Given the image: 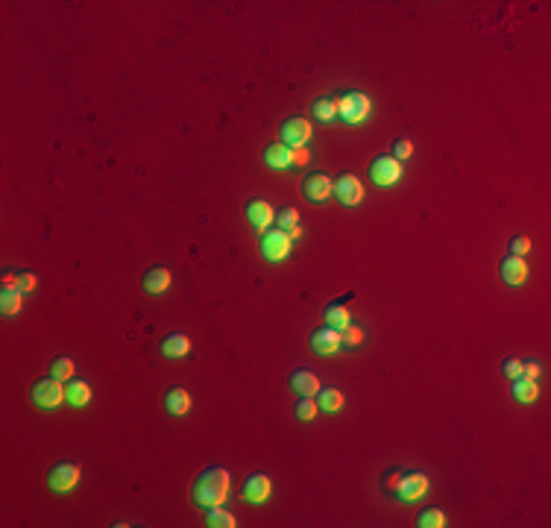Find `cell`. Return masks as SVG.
<instances>
[{
  "mask_svg": "<svg viewBox=\"0 0 551 528\" xmlns=\"http://www.w3.org/2000/svg\"><path fill=\"white\" fill-rule=\"evenodd\" d=\"M416 522H420L423 528H443L446 525V514H443L440 508H428V510H423Z\"/></svg>",
  "mask_w": 551,
  "mask_h": 528,
  "instance_id": "obj_28",
  "label": "cell"
},
{
  "mask_svg": "<svg viewBox=\"0 0 551 528\" xmlns=\"http://www.w3.org/2000/svg\"><path fill=\"white\" fill-rule=\"evenodd\" d=\"M206 525L208 528H235V517L223 510V505H214V508H206Z\"/></svg>",
  "mask_w": 551,
  "mask_h": 528,
  "instance_id": "obj_24",
  "label": "cell"
},
{
  "mask_svg": "<svg viewBox=\"0 0 551 528\" xmlns=\"http://www.w3.org/2000/svg\"><path fill=\"white\" fill-rule=\"evenodd\" d=\"M390 487H393V493L402 502H416V499H423L428 493V478L423 473H405V475L393 478Z\"/></svg>",
  "mask_w": 551,
  "mask_h": 528,
  "instance_id": "obj_2",
  "label": "cell"
},
{
  "mask_svg": "<svg viewBox=\"0 0 551 528\" xmlns=\"http://www.w3.org/2000/svg\"><path fill=\"white\" fill-rule=\"evenodd\" d=\"M311 114L317 121H331L338 118V100H331V97H320L314 106H311Z\"/></svg>",
  "mask_w": 551,
  "mask_h": 528,
  "instance_id": "obj_26",
  "label": "cell"
},
{
  "mask_svg": "<svg viewBox=\"0 0 551 528\" xmlns=\"http://www.w3.org/2000/svg\"><path fill=\"white\" fill-rule=\"evenodd\" d=\"M21 305H24V300H21L18 285H6L4 291H0V308H4V315H18Z\"/></svg>",
  "mask_w": 551,
  "mask_h": 528,
  "instance_id": "obj_23",
  "label": "cell"
},
{
  "mask_svg": "<svg viewBox=\"0 0 551 528\" xmlns=\"http://www.w3.org/2000/svg\"><path fill=\"white\" fill-rule=\"evenodd\" d=\"M335 194H338V200L343 206H358L361 197H364V188H361V183H358L352 173H343L338 183H335Z\"/></svg>",
  "mask_w": 551,
  "mask_h": 528,
  "instance_id": "obj_13",
  "label": "cell"
},
{
  "mask_svg": "<svg viewBox=\"0 0 551 528\" xmlns=\"http://www.w3.org/2000/svg\"><path fill=\"white\" fill-rule=\"evenodd\" d=\"M4 285H18V279H15L12 273H6V276H4Z\"/></svg>",
  "mask_w": 551,
  "mask_h": 528,
  "instance_id": "obj_38",
  "label": "cell"
},
{
  "mask_svg": "<svg viewBox=\"0 0 551 528\" xmlns=\"http://www.w3.org/2000/svg\"><path fill=\"white\" fill-rule=\"evenodd\" d=\"M288 253H291V235L281 232L279 226L267 229L264 238H261V256L267 261H281V258H288Z\"/></svg>",
  "mask_w": 551,
  "mask_h": 528,
  "instance_id": "obj_5",
  "label": "cell"
},
{
  "mask_svg": "<svg viewBox=\"0 0 551 528\" xmlns=\"http://www.w3.org/2000/svg\"><path fill=\"white\" fill-rule=\"evenodd\" d=\"M303 194L308 197L311 203H326L331 194H335V183L326 173H308L303 183Z\"/></svg>",
  "mask_w": 551,
  "mask_h": 528,
  "instance_id": "obj_9",
  "label": "cell"
},
{
  "mask_svg": "<svg viewBox=\"0 0 551 528\" xmlns=\"http://www.w3.org/2000/svg\"><path fill=\"white\" fill-rule=\"evenodd\" d=\"M317 411H320V405H317L311 396H299V402H296V417L299 420H314Z\"/></svg>",
  "mask_w": 551,
  "mask_h": 528,
  "instance_id": "obj_29",
  "label": "cell"
},
{
  "mask_svg": "<svg viewBox=\"0 0 551 528\" xmlns=\"http://www.w3.org/2000/svg\"><path fill=\"white\" fill-rule=\"evenodd\" d=\"M53 376L62 378V382H68V378L74 376V361H71L68 355H59V358L53 361Z\"/></svg>",
  "mask_w": 551,
  "mask_h": 528,
  "instance_id": "obj_30",
  "label": "cell"
},
{
  "mask_svg": "<svg viewBox=\"0 0 551 528\" xmlns=\"http://www.w3.org/2000/svg\"><path fill=\"white\" fill-rule=\"evenodd\" d=\"M229 484H232V475L223 467H211L206 473H199V478L191 487V496L199 508H214V505H223V499L229 496Z\"/></svg>",
  "mask_w": 551,
  "mask_h": 528,
  "instance_id": "obj_1",
  "label": "cell"
},
{
  "mask_svg": "<svg viewBox=\"0 0 551 528\" xmlns=\"http://www.w3.org/2000/svg\"><path fill=\"white\" fill-rule=\"evenodd\" d=\"M77 482H79V467L74 461H59V464L47 473V484L56 493H68Z\"/></svg>",
  "mask_w": 551,
  "mask_h": 528,
  "instance_id": "obj_8",
  "label": "cell"
},
{
  "mask_svg": "<svg viewBox=\"0 0 551 528\" xmlns=\"http://www.w3.org/2000/svg\"><path fill=\"white\" fill-rule=\"evenodd\" d=\"M164 405H168V411H171V414H176V417L188 414V411H191V393L185 388H171L168 396H164Z\"/></svg>",
  "mask_w": 551,
  "mask_h": 528,
  "instance_id": "obj_21",
  "label": "cell"
},
{
  "mask_svg": "<svg viewBox=\"0 0 551 528\" xmlns=\"http://www.w3.org/2000/svg\"><path fill=\"white\" fill-rule=\"evenodd\" d=\"M346 300H349V296H343V300L331 303V305L326 308V326H328V329H338V332H343V329L349 326V308H346Z\"/></svg>",
  "mask_w": 551,
  "mask_h": 528,
  "instance_id": "obj_22",
  "label": "cell"
},
{
  "mask_svg": "<svg viewBox=\"0 0 551 528\" xmlns=\"http://www.w3.org/2000/svg\"><path fill=\"white\" fill-rule=\"evenodd\" d=\"M270 490H273V484H270V478H267L264 473H255V475H249L246 482H244V490H241V496L246 499V502H264L267 496H270Z\"/></svg>",
  "mask_w": 551,
  "mask_h": 528,
  "instance_id": "obj_12",
  "label": "cell"
},
{
  "mask_svg": "<svg viewBox=\"0 0 551 528\" xmlns=\"http://www.w3.org/2000/svg\"><path fill=\"white\" fill-rule=\"evenodd\" d=\"M293 161H308V153L299 147V150H293Z\"/></svg>",
  "mask_w": 551,
  "mask_h": 528,
  "instance_id": "obj_37",
  "label": "cell"
},
{
  "mask_svg": "<svg viewBox=\"0 0 551 528\" xmlns=\"http://www.w3.org/2000/svg\"><path fill=\"white\" fill-rule=\"evenodd\" d=\"M159 350H161V355H168V358H185L191 352V341H188V335L173 332V335H168L159 343Z\"/></svg>",
  "mask_w": 551,
  "mask_h": 528,
  "instance_id": "obj_17",
  "label": "cell"
},
{
  "mask_svg": "<svg viewBox=\"0 0 551 528\" xmlns=\"http://www.w3.org/2000/svg\"><path fill=\"white\" fill-rule=\"evenodd\" d=\"M528 276V264L522 261V256H507L502 261V279L505 285H522Z\"/></svg>",
  "mask_w": 551,
  "mask_h": 528,
  "instance_id": "obj_14",
  "label": "cell"
},
{
  "mask_svg": "<svg viewBox=\"0 0 551 528\" xmlns=\"http://www.w3.org/2000/svg\"><path fill=\"white\" fill-rule=\"evenodd\" d=\"M411 153H413V144H411L408 138H399V141L393 144V153H390V156H393L396 161H405V159H411Z\"/></svg>",
  "mask_w": 551,
  "mask_h": 528,
  "instance_id": "obj_31",
  "label": "cell"
},
{
  "mask_svg": "<svg viewBox=\"0 0 551 528\" xmlns=\"http://www.w3.org/2000/svg\"><path fill=\"white\" fill-rule=\"evenodd\" d=\"M522 376L537 378V376H540V364H537V361H533V364H522Z\"/></svg>",
  "mask_w": 551,
  "mask_h": 528,
  "instance_id": "obj_36",
  "label": "cell"
},
{
  "mask_svg": "<svg viewBox=\"0 0 551 528\" xmlns=\"http://www.w3.org/2000/svg\"><path fill=\"white\" fill-rule=\"evenodd\" d=\"M528 250H531V241H528L525 235L510 238V256H525Z\"/></svg>",
  "mask_w": 551,
  "mask_h": 528,
  "instance_id": "obj_33",
  "label": "cell"
},
{
  "mask_svg": "<svg viewBox=\"0 0 551 528\" xmlns=\"http://www.w3.org/2000/svg\"><path fill=\"white\" fill-rule=\"evenodd\" d=\"M171 288V270L168 268H153L144 273V291L147 293H164Z\"/></svg>",
  "mask_w": 551,
  "mask_h": 528,
  "instance_id": "obj_20",
  "label": "cell"
},
{
  "mask_svg": "<svg viewBox=\"0 0 551 528\" xmlns=\"http://www.w3.org/2000/svg\"><path fill=\"white\" fill-rule=\"evenodd\" d=\"M317 405H320L323 411H328V414H335V411H340V405H343V393L338 388H320V393H317Z\"/></svg>",
  "mask_w": 551,
  "mask_h": 528,
  "instance_id": "obj_25",
  "label": "cell"
},
{
  "mask_svg": "<svg viewBox=\"0 0 551 528\" xmlns=\"http://www.w3.org/2000/svg\"><path fill=\"white\" fill-rule=\"evenodd\" d=\"M62 400H65L62 378L47 376V378H39V382L32 385V402H36L39 408H56Z\"/></svg>",
  "mask_w": 551,
  "mask_h": 528,
  "instance_id": "obj_3",
  "label": "cell"
},
{
  "mask_svg": "<svg viewBox=\"0 0 551 528\" xmlns=\"http://www.w3.org/2000/svg\"><path fill=\"white\" fill-rule=\"evenodd\" d=\"M340 338H343L346 346H358V343L364 341V332H361V326H352V323H349L343 332H340Z\"/></svg>",
  "mask_w": 551,
  "mask_h": 528,
  "instance_id": "obj_32",
  "label": "cell"
},
{
  "mask_svg": "<svg viewBox=\"0 0 551 528\" xmlns=\"http://www.w3.org/2000/svg\"><path fill=\"white\" fill-rule=\"evenodd\" d=\"M370 179L376 185H381V188L399 183V179H402V161H396L393 156H378L370 164Z\"/></svg>",
  "mask_w": 551,
  "mask_h": 528,
  "instance_id": "obj_6",
  "label": "cell"
},
{
  "mask_svg": "<svg viewBox=\"0 0 551 528\" xmlns=\"http://www.w3.org/2000/svg\"><path fill=\"white\" fill-rule=\"evenodd\" d=\"M18 288L21 291H32V288H36V276H32V273H21L18 276Z\"/></svg>",
  "mask_w": 551,
  "mask_h": 528,
  "instance_id": "obj_35",
  "label": "cell"
},
{
  "mask_svg": "<svg viewBox=\"0 0 551 528\" xmlns=\"http://www.w3.org/2000/svg\"><path fill=\"white\" fill-rule=\"evenodd\" d=\"M338 114L346 124H361L366 114H370V97L361 91H349L346 97L338 100Z\"/></svg>",
  "mask_w": 551,
  "mask_h": 528,
  "instance_id": "obj_4",
  "label": "cell"
},
{
  "mask_svg": "<svg viewBox=\"0 0 551 528\" xmlns=\"http://www.w3.org/2000/svg\"><path fill=\"white\" fill-rule=\"evenodd\" d=\"M510 393L516 402H533L540 396V388H537V378H528V376H516L510 378Z\"/></svg>",
  "mask_w": 551,
  "mask_h": 528,
  "instance_id": "obj_16",
  "label": "cell"
},
{
  "mask_svg": "<svg viewBox=\"0 0 551 528\" xmlns=\"http://www.w3.org/2000/svg\"><path fill=\"white\" fill-rule=\"evenodd\" d=\"M276 226L281 229V232H293V229L299 226V214H296V209H293V206H281V209L276 211Z\"/></svg>",
  "mask_w": 551,
  "mask_h": 528,
  "instance_id": "obj_27",
  "label": "cell"
},
{
  "mask_svg": "<svg viewBox=\"0 0 551 528\" xmlns=\"http://www.w3.org/2000/svg\"><path fill=\"white\" fill-rule=\"evenodd\" d=\"M291 388L299 396H317L320 393V378H317L311 370H293L291 373Z\"/></svg>",
  "mask_w": 551,
  "mask_h": 528,
  "instance_id": "obj_15",
  "label": "cell"
},
{
  "mask_svg": "<svg viewBox=\"0 0 551 528\" xmlns=\"http://www.w3.org/2000/svg\"><path fill=\"white\" fill-rule=\"evenodd\" d=\"M65 400H68L71 405L82 408L91 402V385L82 382V378H68V385H65Z\"/></svg>",
  "mask_w": 551,
  "mask_h": 528,
  "instance_id": "obj_18",
  "label": "cell"
},
{
  "mask_svg": "<svg viewBox=\"0 0 551 528\" xmlns=\"http://www.w3.org/2000/svg\"><path fill=\"white\" fill-rule=\"evenodd\" d=\"M246 220L253 229H258V232H267V226L276 220V211L267 200H249L246 203Z\"/></svg>",
  "mask_w": 551,
  "mask_h": 528,
  "instance_id": "obj_11",
  "label": "cell"
},
{
  "mask_svg": "<svg viewBox=\"0 0 551 528\" xmlns=\"http://www.w3.org/2000/svg\"><path fill=\"white\" fill-rule=\"evenodd\" d=\"M340 343H343L340 332H338V329H328V326L317 329V332L311 335V350L317 355H335L340 350Z\"/></svg>",
  "mask_w": 551,
  "mask_h": 528,
  "instance_id": "obj_10",
  "label": "cell"
},
{
  "mask_svg": "<svg viewBox=\"0 0 551 528\" xmlns=\"http://www.w3.org/2000/svg\"><path fill=\"white\" fill-rule=\"evenodd\" d=\"M264 161L270 164V168H276V171H285V168H291V164H293V150H291V147H285V144H270L264 150Z\"/></svg>",
  "mask_w": 551,
  "mask_h": 528,
  "instance_id": "obj_19",
  "label": "cell"
},
{
  "mask_svg": "<svg viewBox=\"0 0 551 528\" xmlns=\"http://www.w3.org/2000/svg\"><path fill=\"white\" fill-rule=\"evenodd\" d=\"M279 138L285 147H291V150H299V147H305L308 138H311V124L305 118H288L285 124H281Z\"/></svg>",
  "mask_w": 551,
  "mask_h": 528,
  "instance_id": "obj_7",
  "label": "cell"
},
{
  "mask_svg": "<svg viewBox=\"0 0 551 528\" xmlns=\"http://www.w3.org/2000/svg\"><path fill=\"white\" fill-rule=\"evenodd\" d=\"M502 370H505V376H507V378H516V376H522V361H516V358H507Z\"/></svg>",
  "mask_w": 551,
  "mask_h": 528,
  "instance_id": "obj_34",
  "label": "cell"
}]
</instances>
